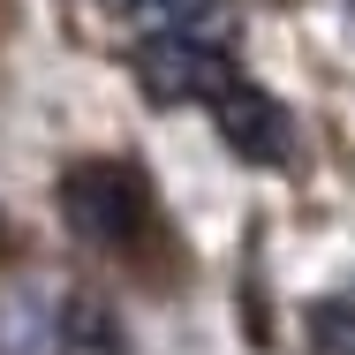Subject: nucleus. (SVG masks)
I'll list each match as a JSON object with an SVG mask.
<instances>
[{"label": "nucleus", "mask_w": 355, "mask_h": 355, "mask_svg": "<svg viewBox=\"0 0 355 355\" xmlns=\"http://www.w3.org/2000/svg\"><path fill=\"white\" fill-rule=\"evenodd\" d=\"M61 212L98 250H137L144 227H151V189L129 159H83L61 174Z\"/></svg>", "instance_id": "1"}, {"label": "nucleus", "mask_w": 355, "mask_h": 355, "mask_svg": "<svg viewBox=\"0 0 355 355\" xmlns=\"http://www.w3.org/2000/svg\"><path fill=\"white\" fill-rule=\"evenodd\" d=\"M137 76H144V91H151L159 106H182V98H212L219 83H227V46H219L212 31L166 23V31H151V38H144Z\"/></svg>", "instance_id": "2"}, {"label": "nucleus", "mask_w": 355, "mask_h": 355, "mask_svg": "<svg viewBox=\"0 0 355 355\" xmlns=\"http://www.w3.org/2000/svg\"><path fill=\"white\" fill-rule=\"evenodd\" d=\"M212 121L227 151H242L250 166H287L295 159V121H287V106L272 91H257V83H242V76H227L212 91Z\"/></svg>", "instance_id": "3"}, {"label": "nucleus", "mask_w": 355, "mask_h": 355, "mask_svg": "<svg viewBox=\"0 0 355 355\" xmlns=\"http://www.w3.org/2000/svg\"><path fill=\"white\" fill-rule=\"evenodd\" d=\"M0 355H76L61 302H46V295H8V302H0Z\"/></svg>", "instance_id": "4"}, {"label": "nucleus", "mask_w": 355, "mask_h": 355, "mask_svg": "<svg viewBox=\"0 0 355 355\" xmlns=\"http://www.w3.org/2000/svg\"><path fill=\"white\" fill-rule=\"evenodd\" d=\"M302 340H310V355H355V295H325V302H310Z\"/></svg>", "instance_id": "5"}, {"label": "nucleus", "mask_w": 355, "mask_h": 355, "mask_svg": "<svg viewBox=\"0 0 355 355\" xmlns=\"http://www.w3.org/2000/svg\"><path fill=\"white\" fill-rule=\"evenodd\" d=\"M61 318H69V348L76 355H121V325H114V310H98L91 295H69Z\"/></svg>", "instance_id": "6"}]
</instances>
